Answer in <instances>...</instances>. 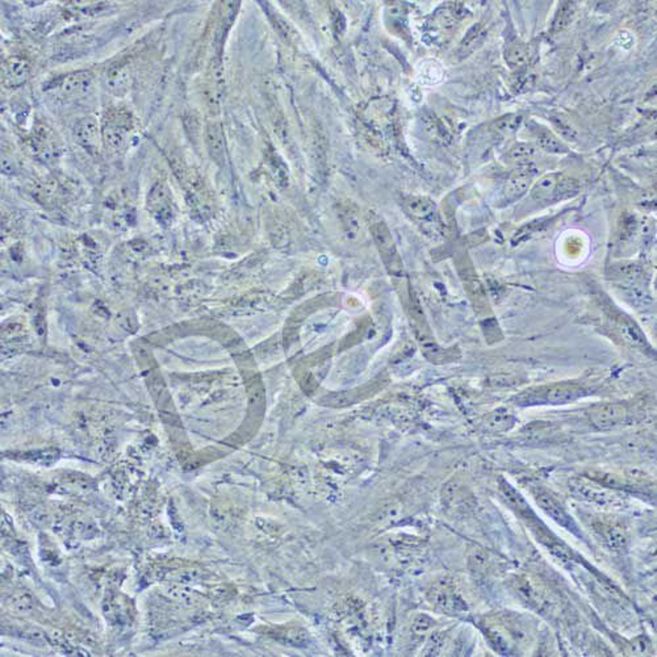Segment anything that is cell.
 <instances>
[{"instance_id":"cell-1","label":"cell","mask_w":657,"mask_h":657,"mask_svg":"<svg viewBox=\"0 0 657 657\" xmlns=\"http://www.w3.org/2000/svg\"><path fill=\"white\" fill-rule=\"evenodd\" d=\"M580 193V183L563 172H551L542 176L531 188V197L542 205L557 204L575 197Z\"/></svg>"},{"instance_id":"cell-2","label":"cell","mask_w":657,"mask_h":657,"mask_svg":"<svg viewBox=\"0 0 657 657\" xmlns=\"http://www.w3.org/2000/svg\"><path fill=\"white\" fill-rule=\"evenodd\" d=\"M131 131V119L129 113L124 111H112L104 120L103 138L113 152L122 150L126 143V138Z\"/></svg>"},{"instance_id":"cell-3","label":"cell","mask_w":657,"mask_h":657,"mask_svg":"<svg viewBox=\"0 0 657 657\" xmlns=\"http://www.w3.org/2000/svg\"><path fill=\"white\" fill-rule=\"evenodd\" d=\"M584 394V389L580 385L573 383H557L539 388L536 392L531 391V397L525 403L531 404L533 401H543L545 404L561 405L572 403Z\"/></svg>"},{"instance_id":"cell-4","label":"cell","mask_w":657,"mask_h":657,"mask_svg":"<svg viewBox=\"0 0 657 657\" xmlns=\"http://www.w3.org/2000/svg\"><path fill=\"white\" fill-rule=\"evenodd\" d=\"M568 488L572 495H575V498L598 505H610L617 502L619 498V495L616 492L607 489V486H601L598 483H590L585 479H572Z\"/></svg>"},{"instance_id":"cell-5","label":"cell","mask_w":657,"mask_h":657,"mask_svg":"<svg viewBox=\"0 0 657 657\" xmlns=\"http://www.w3.org/2000/svg\"><path fill=\"white\" fill-rule=\"evenodd\" d=\"M536 167L531 162L519 164L512 172L504 186L502 196L506 202H516L531 188L536 175Z\"/></svg>"},{"instance_id":"cell-6","label":"cell","mask_w":657,"mask_h":657,"mask_svg":"<svg viewBox=\"0 0 657 657\" xmlns=\"http://www.w3.org/2000/svg\"><path fill=\"white\" fill-rule=\"evenodd\" d=\"M92 77L89 71H78L63 75L61 78H56L51 82L46 90L56 92L58 96L67 98V96H78L84 93L91 86Z\"/></svg>"},{"instance_id":"cell-7","label":"cell","mask_w":657,"mask_h":657,"mask_svg":"<svg viewBox=\"0 0 657 657\" xmlns=\"http://www.w3.org/2000/svg\"><path fill=\"white\" fill-rule=\"evenodd\" d=\"M589 419L593 425L599 430H607L617 427L625 422L627 417V409L620 404H599L593 406L589 410Z\"/></svg>"},{"instance_id":"cell-8","label":"cell","mask_w":657,"mask_h":657,"mask_svg":"<svg viewBox=\"0 0 657 657\" xmlns=\"http://www.w3.org/2000/svg\"><path fill=\"white\" fill-rule=\"evenodd\" d=\"M535 500L536 504L540 506V509L546 513L547 516H551L557 523L563 526L575 535L581 536V531L576 525V522L566 513V509L555 497H552L549 493L543 492V490H538L535 493Z\"/></svg>"},{"instance_id":"cell-9","label":"cell","mask_w":657,"mask_h":657,"mask_svg":"<svg viewBox=\"0 0 657 657\" xmlns=\"http://www.w3.org/2000/svg\"><path fill=\"white\" fill-rule=\"evenodd\" d=\"M593 527L598 536L610 549L622 551L626 548L628 542L626 528L617 521L601 519L594 522Z\"/></svg>"},{"instance_id":"cell-10","label":"cell","mask_w":657,"mask_h":657,"mask_svg":"<svg viewBox=\"0 0 657 657\" xmlns=\"http://www.w3.org/2000/svg\"><path fill=\"white\" fill-rule=\"evenodd\" d=\"M31 74V65L25 58L12 57L3 66V82L7 87H19Z\"/></svg>"},{"instance_id":"cell-11","label":"cell","mask_w":657,"mask_h":657,"mask_svg":"<svg viewBox=\"0 0 657 657\" xmlns=\"http://www.w3.org/2000/svg\"><path fill=\"white\" fill-rule=\"evenodd\" d=\"M75 138L89 152H95L99 143V126L93 117H83L75 125Z\"/></svg>"},{"instance_id":"cell-12","label":"cell","mask_w":657,"mask_h":657,"mask_svg":"<svg viewBox=\"0 0 657 657\" xmlns=\"http://www.w3.org/2000/svg\"><path fill=\"white\" fill-rule=\"evenodd\" d=\"M31 142L32 149L42 160H51L56 155V152H54L57 150L56 140L53 137L51 129L46 128L45 125H40L39 128H36Z\"/></svg>"},{"instance_id":"cell-13","label":"cell","mask_w":657,"mask_h":657,"mask_svg":"<svg viewBox=\"0 0 657 657\" xmlns=\"http://www.w3.org/2000/svg\"><path fill=\"white\" fill-rule=\"evenodd\" d=\"M533 134L539 148H542L545 152H552V154L568 152L566 143L561 141L554 131L547 129L545 126L534 125Z\"/></svg>"},{"instance_id":"cell-14","label":"cell","mask_w":657,"mask_h":657,"mask_svg":"<svg viewBox=\"0 0 657 657\" xmlns=\"http://www.w3.org/2000/svg\"><path fill=\"white\" fill-rule=\"evenodd\" d=\"M514 589H516V594L525 602L526 605L534 607L536 610H543V607L546 606L547 601L545 596L527 578H516V581H514Z\"/></svg>"},{"instance_id":"cell-15","label":"cell","mask_w":657,"mask_h":657,"mask_svg":"<svg viewBox=\"0 0 657 657\" xmlns=\"http://www.w3.org/2000/svg\"><path fill=\"white\" fill-rule=\"evenodd\" d=\"M616 321L619 333L626 339L627 342L635 344V346H647V338L646 335L642 333V330L637 327L635 323H632L628 317L619 314L618 317L613 318Z\"/></svg>"},{"instance_id":"cell-16","label":"cell","mask_w":657,"mask_h":657,"mask_svg":"<svg viewBox=\"0 0 657 657\" xmlns=\"http://www.w3.org/2000/svg\"><path fill=\"white\" fill-rule=\"evenodd\" d=\"M104 81L112 93L122 95L128 91L129 87V71L126 66H115L107 71Z\"/></svg>"},{"instance_id":"cell-17","label":"cell","mask_w":657,"mask_h":657,"mask_svg":"<svg viewBox=\"0 0 657 657\" xmlns=\"http://www.w3.org/2000/svg\"><path fill=\"white\" fill-rule=\"evenodd\" d=\"M528 58V46L522 41H513L506 46L505 61L510 67L525 65Z\"/></svg>"},{"instance_id":"cell-18","label":"cell","mask_w":657,"mask_h":657,"mask_svg":"<svg viewBox=\"0 0 657 657\" xmlns=\"http://www.w3.org/2000/svg\"><path fill=\"white\" fill-rule=\"evenodd\" d=\"M514 421H516V418H514V415H513V413H512L509 409L500 408V409H497L495 412H493L492 415L488 417V422H486V424H488V426H489L493 431L500 433V431L509 430L512 426L514 425Z\"/></svg>"},{"instance_id":"cell-19","label":"cell","mask_w":657,"mask_h":657,"mask_svg":"<svg viewBox=\"0 0 657 657\" xmlns=\"http://www.w3.org/2000/svg\"><path fill=\"white\" fill-rule=\"evenodd\" d=\"M535 148L531 145V143H525V142H521V143H516L509 152H507V158L513 162H518L519 164H523V163L531 162V158L535 155Z\"/></svg>"},{"instance_id":"cell-20","label":"cell","mask_w":657,"mask_h":657,"mask_svg":"<svg viewBox=\"0 0 657 657\" xmlns=\"http://www.w3.org/2000/svg\"><path fill=\"white\" fill-rule=\"evenodd\" d=\"M207 142H208V146H209V152H212L213 158L217 160V161H223V133L220 131V128L211 126L208 129Z\"/></svg>"},{"instance_id":"cell-21","label":"cell","mask_w":657,"mask_h":657,"mask_svg":"<svg viewBox=\"0 0 657 657\" xmlns=\"http://www.w3.org/2000/svg\"><path fill=\"white\" fill-rule=\"evenodd\" d=\"M551 122H552L554 126L557 128V131L560 133V136L563 138H566L568 141H577L578 133H577L576 128L563 115L551 116Z\"/></svg>"},{"instance_id":"cell-22","label":"cell","mask_w":657,"mask_h":657,"mask_svg":"<svg viewBox=\"0 0 657 657\" xmlns=\"http://www.w3.org/2000/svg\"><path fill=\"white\" fill-rule=\"evenodd\" d=\"M375 237H376V241L379 243V247H380L382 253L384 254L385 256H389L392 261H393V258H397L396 250H394L393 241H392L389 233L386 230V228L379 226L376 229V232H375Z\"/></svg>"},{"instance_id":"cell-23","label":"cell","mask_w":657,"mask_h":657,"mask_svg":"<svg viewBox=\"0 0 657 657\" xmlns=\"http://www.w3.org/2000/svg\"><path fill=\"white\" fill-rule=\"evenodd\" d=\"M522 115H516V113H510V115H506L504 117L498 119L495 122V128L497 131L500 133H504V134H512L516 131V129L521 126L522 124Z\"/></svg>"},{"instance_id":"cell-24","label":"cell","mask_w":657,"mask_h":657,"mask_svg":"<svg viewBox=\"0 0 657 657\" xmlns=\"http://www.w3.org/2000/svg\"><path fill=\"white\" fill-rule=\"evenodd\" d=\"M573 8H575V4L572 1H564L560 7V10L557 12V19L554 21V30L555 32L561 31L568 21L571 19L572 13H573Z\"/></svg>"},{"instance_id":"cell-25","label":"cell","mask_w":657,"mask_h":657,"mask_svg":"<svg viewBox=\"0 0 657 657\" xmlns=\"http://www.w3.org/2000/svg\"><path fill=\"white\" fill-rule=\"evenodd\" d=\"M617 275L622 279H628L634 280L639 278L640 275V268L634 263H625V264H618Z\"/></svg>"},{"instance_id":"cell-26","label":"cell","mask_w":657,"mask_h":657,"mask_svg":"<svg viewBox=\"0 0 657 657\" xmlns=\"http://www.w3.org/2000/svg\"><path fill=\"white\" fill-rule=\"evenodd\" d=\"M486 37V32L483 31L481 27H475L472 31L469 32L467 40H464L463 42V48L464 49H468V48H475L476 44L481 42L484 40Z\"/></svg>"},{"instance_id":"cell-27","label":"cell","mask_w":657,"mask_h":657,"mask_svg":"<svg viewBox=\"0 0 657 657\" xmlns=\"http://www.w3.org/2000/svg\"><path fill=\"white\" fill-rule=\"evenodd\" d=\"M631 647H632V652H634V653L642 655V653H644V652L647 651V648L649 647V640H648L647 637L642 635V637H637V639L632 642Z\"/></svg>"}]
</instances>
